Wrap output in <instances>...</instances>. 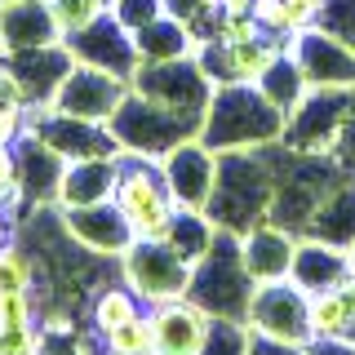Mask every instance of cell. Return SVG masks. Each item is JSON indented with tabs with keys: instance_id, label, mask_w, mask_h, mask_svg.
Listing matches in <instances>:
<instances>
[{
	"instance_id": "cell-1",
	"label": "cell",
	"mask_w": 355,
	"mask_h": 355,
	"mask_svg": "<svg viewBox=\"0 0 355 355\" xmlns=\"http://www.w3.org/2000/svg\"><path fill=\"white\" fill-rule=\"evenodd\" d=\"M284 111L262 94L258 85H218L214 103L205 111L200 142L209 151H258L284 138Z\"/></svg>"
},
{
	"instance_id": "cell-2",
	"label": "cell",
	"mask_w": 355,
	"mask_h": 355,
	"mask_svg": "<svg viewBox=\"0 0 355 355\" xmlns=\"http://www.w3.org/2000/svg\"><path fill=\"white\" fill-rule=\"evenodd\" d=\"M271 196H275V173L266 151H222L218 155V187L205 214L214 218L218 231L249 236L271 218Z\"/></svg>"
},
{
	"instance_id": "cell-3",
	"label": "cell",
	"mask_w": 355,
	"mask_h": 355,
	"mask_svg": "<svg viewBox=\"0 0 355 355\" xmlns=\"http://www.w3.org/2000/svg\"><path fill=\"white\" fill-rule=\"evenodd\" d=\"M253 288H258V280H253L249 266H244L240 236L218 231V240L209 244V253L191 266V288H187V297L200 302L214 320H244L249 315V302H253Z\"/></svg>"
},
{
	"instance_id": "cell-4",
	"label": "cell",
	"mask_w": 355,
	"mask_h": 355,
	"mask_svg": "<svg viewBox=\"0 0 355 355\" xmlns=\"http://www.w3.org/2000/svg\"><path fill=\"white\" fill-rule=\"evenodd\" d=\"M116 209L129 218L138 240H169V227L178 218V205L164 187L160 160L147 155H120V178H116Z\"/></svg>"
},
{
	"instance_id": "cell-5",
	"label": "cell",
	"mask_w": 355,
	"mask_h": 355,
	"mask_svg": "<svg viewBox=\"0 0 355 355\" xmlns=\"http://www.w3.org/2000/svg\"><path fill=\"white\" fill-rule=\"evenodd\" d=\"M107 125L116 133L120 151L125 155H147V160L169 155L178 142H187V138H200V120H187V116H178L169 107L151 103V98L138 94V89H129V98L116 107V116H111Z\"/></svg>"
},
{
	"instance_id": "cell-6",
	"label": "cell",
	"mask_w": 355,
	"mask_h": 355,
	"mask_svg": "<svg viewBox=\"0 0 355 355\" xmlns=\"http://www.w3.org/2000/svg\"><path fill=\"white\" fill-rule=\"evenodd\" d=\"M116 266H120V280L147 306L187 297V288H191V262L164 240H133Z\"/></svg>"
},
{
	"instance_id": "cell-7",
	"label": "cell",
	"mask_w": 355,
	"mask_h": 355,
	"mask_svg": "<svg viewBox=\"0 0 355 355\" xmlns=\"http://www.w3.org/2000/svg\"><path fill=\"white\" fill-rule=\"evenodd\" d=\"M244 324L258 333V338L284 342V347H311L315 342V329H311V293L293 280L258 284Z\"/></svg>"
},
{
	"instance_id": "cell-8",
	"label": "cell",
	"mask_w": 355,
	"mask_h": 355,
	"mask_svg": "<svg viewBox=\"0 0 355 355\" xmlns=\"http://www.w3.org/2000/svg\"><path fill=\"white\" fill-rule=\"evenodd\" d=\"M133 89H138L142 98H151V103H160V107L178 111V116L200 120V125H205V111H209V103H214V89L218 85L200 71V62H196V53H191V58L138 67Z\"/></svg>"
},
{
	"instance_id": "cell-9",
	"label": "cell",
	"mask_w": 355,
	"mask_h": 355,
	"mask_svg": "<svg viewBox=\"0 0 355 355\" xmlns=\"http://www.w3.org/2000/svg\"><path fill=\"white\" fill-rule=\"evenodd\" d=\"M351 107H355V89H306V98L288 111L280 142L293 151L329 155Z\"/></svg>"
},
{
	"instance_id": "cell-10",
	"label": "cell",
	"mask_w": 355,
	"mask_h": 355,
	"mask_svg": "<svg viewBox=\"0 0 355 355\" xmlns=\"http://www.w3.org/2000/svg\"><path fill=\"white\" fill-rule=\"evenodd\" d=\"M62 44L71 49L76 62L98 67V71H111V76H120V80H129V85H133V76H138V67H142L133 31H129L116 14H111V9H107L103 18H94L89 27L71 31V36H62Z\"/></svg>"
},
{
	"instance_id": "cell-11",
	"label": "cell",
	"mask_w": 355,
	"mask_h": 355,
	"mask_svg": "<svg viewBox=\"0 0 355 355\" xmlns=\"http://www.w3.org/2000/svg\"><path fill=\"white\" fill-rule=\"evenodd\" d=\"M27 133L44 138L62 160H94V155H125L116 142L111 125H98V120H80L67 116L58 107H27Z\"/></svg>"
},
{
	"instance_id": "cell-12",
	"label": "cell",
	"mask_w": 355,
	"mask_h": 355,
	"mask_svg": "<svg viewBox=\"0 0 355 355\" xmlns=\"http://www.w3.org/2000/svg\"><path fill=\"white\" fill-rule=\"evenodd\" d=\"M160 173L178 209H209L218 187V151H209L200 138H187L169 155H160Z\"/></svg>"
},
{
	"instance_id": "cell-13",
	"label": "cell",
	"mask_w": 355,
	"mask_h": 355,
	"mask_svg": "<svg viewBox=\"0 0 355 355\" xmlns=\"http://www.w3.org/2000/svg\"><path fill=\"white\" fill-rule=\"evenodd\" d=\"M129 80H120V76L111 71H98V67H85L76 62L71 76L62 80V89L53 94L49 107L67 111V116H80V120H98V125H107L111 116H116V107L129 98Z\"/></svg>"
},
{
	"instance_id": "cell-14",
	"label": "cell",
	"mask_w": 355,
	"mask_h": 355,
	"mask_svg": "<svg viewBox=\"0 0 355 355\" xmlns=\"http://www.w3.org/2000/svg\"><path fill=\"white\" fill-rule=\"evenodd\" d=\"M288 53L302 67L311 89H355V49L320 27L288 36Z\"/></svg>"
},
{
	"instance_id": "cell-15",
	"label": "cell",
	"mask_w": 355,
	"mask_h": 355,
	"mask_svg": "<svg viewBox=\"0 0 355 355\" xmlns=\"http://www.w3.org/2000/svg\"><path fill=\"white\" fill-rule=\"evenodd\" d=\"M151 315V351L155 355H200L214 333V315L191 297H173V302L147 306Z\"/></svg>"
},
{
	"instance_id": "cell-16",
	"label": "cell",
	"mask_w": 355,
	"mask_h": 355,
	"mask_svg": "<svg viewBox=\"0 0 355 355\" xmlns=\"http://www.w3.org/2000/svg\"><path fill=\"white\" fill-rule=\"evenodd\" d=\"M58 214H62V227L71 231L89 253H98V258H107V262H120V258H125V249L138 240V236H133V227H129V218L116 209V200L80 205V209H62L58 205Z\"/></svg>"
},
{
	"instance_id": "cell-17",
	"label": "cell",
	"mask_w": 355,
	"mask_h": 355,
	"mask_svg": "<svg viewBox=\"0 0 355 355\" xmlns=\"http://www.w3.org/2000/svg\"><path fill=\"white\" fill-rule=\"evenodd\" d=\"M14 71V80L22 85V98H27V107H49L53 94L62 89V80L71 76V49L58 40V44H40V49H22V53H5L0 58Z\"/></svg>"
},
{
	"instance_id": "cell-18",
	"label": "cell",
	"mask_w": 355,
	"mask_h": 355,
	"mask_svg": "<svg viewBox=\"0 0 355 355\" xmlns=\"http://www.w3.org/2000/svg\"><path fill=\"white\" fill-rule=\"evenodd\" d=\"M62 31L49 14V0H5L0 5V58L40 44H58Z\"/></svg>"
},
{
	"instance_id": "cell-19",
	"label": "cell",
	"mask_w": 355,
	"mask_h": 355,
	"mask_svg": "<svg viewBox=\"0 0 355 355\" xmlns=\"http://www.w3.org/2000/svg\"><path fill=\"white\" fill-rule=\"evenodd\" d=\"M67 160L36 133L18 138V173H22V191H27V209H53L58 205V187H62Z\"/></svg>"
},
{
	"instance_id": "cell-20",
	"label": "cell",
	"mask_w": 355,
	"mask_h": 355,
	"mask_svg": "<svg viewBox=\"0 0 355 355\" xmlns=\"http://www.w3.org/2000/svg\"><path fill=\"white\" fill-rule=\"evenodd\" d=\"M240 253H244V266H249V275L258 284L288 280L293 275V258H297V236L275 227V222H262L249 236H240Z\"/></svg>"
},
{
	"instance_id": "cell-21",
	"label": "cell",
	"mask_w": 355,
	"mask_h": 355,
	"mask_svg": "<svg viewBox=\"0 0 355 355\" xmlns=\"http://www.w3.org/2000/svg\"><path fill=\"white\" fill-rule=\"evenodd\" d=\"M347 275H355L347 249L315 236H297V258H293V275H288L293 284H302L306 293H324V288L342 284Z\"/></svg>"
},
{
	"instance_id": "cell-22",
	"label": "cell",
	"mask_w": 355,
	"mask_h": 355,
	"mask_svg": "<svg viewBox=\"0 0 355 355\" xmlns=\"http://www.w3.org/2000/svg\"><path fill=\"white\" fill-rule=\"evenodd\" d=\"M116 178H120V155L67 160V169H62V187H58V205H62V209L103 205V200L116 196Z\"/></svg>"
},
{
	"instance_id": "cell-23",
	"label": "cell",
	"mask_w": 355,
	"mask_h": 355,
	"mask_svg": "<svg viewBox=\"0 0 355 355\" xmlns=\"http://www.w3.org/2000/svg\"><path fill=\"white\" fill-rule=\"evenodd\" d=\"M306 236L329 240V244H338V249H351L355 244V178H338V182L329 187V196L320 200Z\"/></svg>"
},
{
	"instance_id": "cell-24",
	"label": "cell",
	"mask_w": 355,
	"mask_h": 355,
	"mask_svg": "<svg viewBox=\"0 0 355 355\" xmlns=\"http://www.w3.org/2000/svg\"><path fill=\"white\" fill-rule=\"evenodd\" d=\"M133 40H138V58L142 67L147 62H173V58H191L196 53V31L187 27L182 18L173 14H160L155 22L133 31Z\"/></svg>"
},
{
	"instance_id": "cell-25",
	"label": "cell",
	"mask_w": 355,
	"mask_h": 355,
	"mask_svg": "<svg viewBox=\"0 0 355 355\" xmlns=\"http://www.w3.org/2000/svg\"><path fill=\"white\" fill-rule=\"evenodd\" d=\"M142 311H147V302H142L125 280H120V284H103V288H94V302H89V329H94L98 338H107L111 329H120L125 320L142 315Z\"/></svg>"
},
{
	"instance_id": "cell-26",
	"label": "cell",
	"mask_w": 355,
	"mask_h": 355,
	"mask_svg": "<svg viewBox=\"0 0 355 355\" xmlns=\"http://www.w3.org/2000/svg\"><path fill=\"white\" fill-rule=\"evenodd\" d=\"M258 89H262V94H266V98H271V103H275V107H280L284 116H288V111H293V107L306 98V89H311V85H306L302 67L293 62V53L284 49V58H280V62L271 67V71L262 76V80H258Z\"/></svg>"
},
{
	"instance_id": "cell-27",
	"label": "cell",
	"mask_w": 355,
	"mask_h": 355,
	"mask_svg": "<svg viewBox=\"0 0 355 355\" xmlns=\"http://www.w3.org/2000/svg\"><path fill=\"white\" fill-rule=\"evenodd\" d=\"M18 288L36 293V253H31V244L9 240L0 249V293H18Z\"/></svg>"
},
{
	"instance_id": "cell-28",
	"label": "cell",
	"mask_w": 355,
	"mask_h": 355,
	"mask_svg": "<svg viewBox=\"0 0 355 355\" xmlns=\"http://www.w3.org/2000/svg\"><path fill=\"white\" fill-rule=\"evenodd\" d=\"M103 351L107 355H155L151 351V315L142 311V315L125 320L120 329H111L103 338Z\"/></svg>"
},
{
	"instance_id": "cell-29",
	"label": "cell",
	"mask_w": 355,
	"mask_h": 355,
	"mask_svg": "<svg viewBox=\"0 0 355 355\" xmlns=\"http://www.w3.org/2000/svg\"><path fill=\"white\" fill-rule=\"evenodd\" d=\"M0 209H9L14 218H27V191H22L18 173V142H0Z\"/></svg>"
},
{
	"instance_id": "cell-30",
	"label": "cell",
	"mask_w": 355,
	"mask_h": 355,
	"mask_svg": "<svg viewBox=\"0 0 355 355\" xmlns=\"http://www.w3.org/2000/svg\"><path fill=\"white\" fill-rule=\"evenodd\" d=\"M249 342H253V329L244 320H214V333H209L200 355H249Z\"/></svg>"
},
{
	"instance_id": "cell-31",
	"label": "cell",
	"mask_w": 355,
	"mask_h": 355,
	"mask_svg": "<svg viewBox=\"0 0 355 355\" xmlns=\"http://www.w3.org/2000/svg\"><path fill=\"white\" fill-rule=\"evenodd\" d=\"M49 14H53L62 36H71V31L89 27L94 18H103L107 9H103V0H49Z\"/></svg>"
},
{
	"instance_id": "cell-32",
	"label": "cell",
	"mask_w": 355,
	"mask_h": 355,
	"mask_svg": "<svg viewBox=\"0 0 355 355\" xmlns=\"http://www.w3.org/2000/svg\"><path fill=\"white\" fill-rule=\"evenodd\" d=\"M320 31L338 36L342 44L355 49V0H320V18H315Z\"/></svg>"
},
{
	"instance_id": "cell-33",
	"label": "cell",
	"mask_w": 355,
	"mask_h": 355,
	"mask_svg": "<svg viewBox=\"0 0 355 355\" xmlns=\"http://www.w3.org/2000/svg\"><path fill=\"white\" fill-rule=\"evenodd\" d=\"M36 324V293L18 288V293H0V329H22Z\"/></svg>"
},
{
	"instance_id": "cell-34",
	"label": "cell",
	"mask_w": 355,
	"mask_h": 355,
	"mask_svg": "<svg viewBox=\"0 0 355 355\" xmlns=\"http://www.w3.org/2000/svg\"><path fill=\"white\" fill-rule=\"evenodd\" d=\"M164 14L182 18L187 27L196 31V40H200V31H205V22L218 14V0H164Z\"/></svg>"
},
{
	"instance_id": "cell-35",
	"label": "cell",
	"mask_w": 355,
	"mask_h": 355,
	"mask_svg": "<svg viewBox=\"0 0 355 355\" xmlns=\"http://www.w3.org/2000/svg\"><path fill=\"white\" fill-rule=\"evenodd\" d=\"M111 14L125 22L129 31H138V27H147V22H155V18L164 14V0H116Z\"/></svg>"
},
{
	"instance_id": "cell-36",
	"label": "cell",
	"mask_w": 355,
	"mask_h": 355,
	"mask_svg": "<svg viewBox=\"0 0 355 355\" xmlns=\"http://www.w3.org/2000/svg\"><path fill=\"white\" fill-rule=\"evenodd\" d=\"M27 133V107H5L0 111V142H18Z\"/></svg>"
},
{
	"instance_id": "cell-37",
	"label": "cell",
	"mask_w": 355,
	"mask_h": 355,
	"mask_svg": "<svg viewBox=\"0 0 355 355\" xmlns=\"http://www.w3.org/2000/svg\"><path fill=\"white\" fill-rule=\"evenodd\" d=\"M5 107H27V98H22V85L14 80V71L0 62V111Z\"/></svg>"
},
{
	"instance_id": "cell-38",
	"label": "cell",
	"mask_w": 355,
	"mask_h": 355,
	"mask_svg": "<svg viewBox=\"0 0 355 355\" xmlns=\"http://www.w3.org/2000/svg\"><path fill=\"white\" fill-rule=\"evenodd\" d=\"M18 231H22V218H14L9 209H0V249H5L9 240H18Z\"/></svg>"
},
{
	"instance_id": "cell-39",
	"label": "cell",
	"mask_w": 355,
	"mask_h": 355,
	"mask_svg": "<svg viewBox=\"0 0 355 355\" xmlns=\"http://www.w3.org/2000/svg\"><path fill=\"white\" fill-rule=\"evenodd\" d=\"M258 0H218V14H253Z\"/></svg>"
},
{
	"instance_id": "cell-40",
	"label": "cell",
	"mask_w": 355,
	"mask_h": 355,
	"mask_svg": "<svg viewBox=\"0 0 355 355\" xmlns=\"http://www.w3.org/2000/svg\"><path fill=\"white\" fill-rule=\"evenodd\" d=\"M103 9H116V0H103Z\"/></svg>"
},
{
	"instance_id": "cell-41",
	"label": "cell",
	"mask_w": 355,
	"mask_h": 355,
	"mask_svg": "<svg viewBox=\"0 0 355 355\" xmlns=\"http://www.w3.org/2000/svg\"><path fill=\"white\" fill-rule=\"evenodd\" d=\"M347 253H351V266H355V244H351V249H347Z\"/></svg>"
},
{
	"instance_id": "cell-42",
	"label": "cell",
	"mask_w": 355,
	"mask_h": 355,
	"mask_svg": "<svg viewBox=\"0 0 355 355\" xmlns=\"http://www.w3.org/2000/svg\"><path fill=\"white\" fill-rule=\"evenodd\" d=\"M0 5H5V0H0Z\"/></svg>"
}]
</instances>
